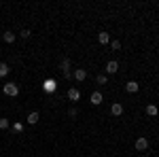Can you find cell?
Segmentation results:
<instances>
[{
    "mask_svg": "<svg viewBox=\"0 0 159 157\" xmlns=\"http://www.w3.org/2000/svg\"><path fill=\"white\" fill-rule=\"evenodd\" d=\"M9 127H11V123H9V119L0 117V130H9Z\"/></svg>",
    "mask_w": 159,
    "mask_h": 157,
    "instance_id": "obj_16",
    "label": "cell"
},
{
    "mask_svg": "<svg viewBox=\"0 0 159 157\" xmlns=\"http://www.w3.org/2000/svg\"><path fill=\"white\" fill-rule=\"evenodd\" d=\"M68 98H70L72 102H76V100L81 98V91H79L76 87H72V89H68Z\"/></svg>",
    "mask_w": 159,
    "mask_h": 157,
    "instance_id": "obj_11",
    "label": "cell"
},
{
    "mask_svg": "<svg viewBox=\"0 0 159 157\" xmlns=\"http://www.w3.org/2000/svg\"><path fill=\"white\" fill-rule=\"evenodd\" d=\"M138 89H140V85L136 83V81H127V83H125V91H127V94H136Z\"/></svg>",
    "mask_w": 159,
    "mask_h": 157,
    "instance_id": "obj_7",
    "label": "cell"
},
{
    "mask_svg": "<svg viewBox=\"0 0 159 157\" xmlns=\"http://www.w3.org/2000/svg\"><path fill=\"white\" fill-rule=\"evenodd\" d=\"M147 115H148V117H157V115H159V109L155 106V104H148V106H147Z\"/></svg>",
    "mask_w": 159,
    "mask_h": 157,
    "instance_id": "obj_12",
    "label": "cell"
},
{
    "mask_svg": "<svg viewBox=\"0 0 159 157\" xmlns=\"http://www.w3.org/2000/svg\"><path fill=\"white\" fill-rule=\"evenodd\" d=\"M60 68H61V72H64V76L70 79V60H61Z\"/></svg>",
    "mask_w": 159,
    "mask_h": 157,
    "instance_id": "obj_5",
    "label": "cell"
},
{
    "mask_svg": "<svg viewBox=\"0 0 159 157\" xmlns=\"http://www.w3.org/2000/svg\"><path fill=\"white\" fill-rule=\"evenodd\" d=\"M98 43H100V45H108V43H110L108 32H100V34H98Z\"/></svg>",
    "mask_w": 159,
    "mask_h": 157,
    "instance_id": "obj_10",
    "label": "cell"
},
{
    "mask_svg": "<svg viewBox=\"0 0 159 157\" xmlns=\"http://www.w3.org/2000/svg\"><path fill=\"white\" fill-rule=\"evenodd\" d=\"M148 149V140L144 136H140V138H136V151H147Z\"/></svg>",
    "mask_w": 159,
    "mask_h": 157,
    "instance_id": "obj_3",
    "label": "cell"
},
{
    "mask_svg": "<svg viewBox=\"0 0 159 157\" xmlns=\"http://www.w3.org/2000/svg\"><path fill=\"white\" fill-rule=\"evenodd\" d=\"M110 113H112L115 117H121V115H123V104H121V102H115V104L110 106Z\"/></svg>",
    "mask_w": 159,
    "mask_h": 157,
    "instance_id": "obj_6",
    "label": "cell"
},
{
    "mask_svg": "<svg viewBox=\"0 0 159 157\" xmlns=\"http://www.w3.org/2000/svg\"><path fill=\"white\" fill-rule=\"evenodd\" d=\"M68 117H72V119H74V117H76V109H70V110H68Z\"/></svg>",
    "mask_w": 159,
    "mask_h": 157,
    "instance_id": "obj_21",
    "label": "cell"
},
{
    "mask_svg": "<svg viewBox=\"0 0 159 157\" xmlns=\"http://www.w3.org/2000/svg\"><path fill=\"white\" fill-rule=\"evenodd\" d=\"M117 70H119V62L110 60L108 64H106V72H108V74H115V72H117Z\"/></svg>",
    "mask_w": 159,
    "mask_h": 157,
    "instance_id": "obj_8",
    "label": "cell"
},
{
    "mask_svg": "<svg viewBox=\"0 0 159 157\" xmlns=\"http://www.w3.org/2000/svg\"><path fill=\"white\" fill-rule=\"evenodd\" d=\"M89 100H91V104H93V106H100V104L104 102V98H102V91H93Z\"/></svg>",
    "mask_w": 159,
    "mask_h": 157,
    "instance_id": "obj_4",
    "label": "cell"
},
{
    "mask_svg": "<svg viewBox=\"0 0 159 157\" xmlns=\"http://www.w3.org/2000/svg\"><path fill=\"white\" fill-rule=\"evenodd\" d=\"M30 34H32L30 30H21V32H19V36H21V38H30Z\"/></svg>",
    "mask_w": 159,
    "mask_h": 157,
    "instance_id": "obj_20",
    "label": "cell"
},
{
    "mask_svg": "<svg viewBox=\"0 0 159 157\" xmlns=\"http://www.w3.org/2000/svg\"><path fill=\"white\" fill-rule=\"evenodd\" d=\"M43 89H45L47 94H53V91L57 89V83H55V79H47V81L43 83Z\"/></svg>",
    "mask_w": 159,
    "mask_h": 157,
    "instance_id": "obj_2",
    "label": "cell"
},
{
    "mask_svg": "<svg viewBox=\"0 0 159 157\" xmlns=\"http://www.w3.org/2000/svg\"><path fill=\"white\" fill-rule=\"evenodd\" d=\"M38 119H40V115H38L36 110H32V113L28 115V123H32V125H34V123H38Z\"/></svg>",
    "mask_w": 159,
    "mask_h": 157,
    "instance_id": "obj_13",
    "label": "cell"
},
{
    "mask_svg": "<svg viewBox=\"0 0 159 157\" xmlns=\"http://www.w3.org/2000/svg\"><path fill=\"white\" fill-rule=\"evenodd\" d=\"M96 81H98V85H106V83H108V76H106V74H98Z\"/></svg>",
    "mask_w": 159,
    "mask_h": 157,
    "instance_id": "obj_18",
    "label": "cell"
},
{
    "mask_svg": "<svg viewBox=\"0 0 159 157\" xmlns=\"http://www.w3.org/2000/svg\"><path fill=\"white\" fill-rule=\"evenodd\" d=\"M2 38H4V43H15V34H13V32H4V34H2Z\"/></svg>",
    "mask_w": 159,
    "mask_h": 157,
    "instance_id": "obj_15",
    "label": "cell"
},
{
    "mask_svg": "<svg viewBox=\"0 0 159 157\" xmlns=\"http://www.w3.org/2000/svg\"><path fill=\"white\" fill-rule=\"evenodd\" d=\"M11 127H13V132H15V134H21V132H24V123H19V121H15Z\"/></svg>",
    "mask_w": 159,
    "mask_h": 157,
    "instance_id": "obj_14",
    "label": "cell"
},
{
    "mask_svg": "<svg viewBox=\"0 0 159 157\" xmlns=\"http://www.w3.org/2000/svg\"><path fill=\"white\" fill-rule=\"evenodd\" d=\"M110 49L119 51V49H121V43H119V40H110Z\"/></svg>",
    "mask_w": 159,
    "mask_h": 157,
    "instance_id": "obj_19",
    "label": "cell"
},
{
    "mask_svg": "<svg viewBox=\"0 0 159 157\" xmlns=\"http://www.w3.org/2000/svg\"><path fill=\"white\" fill-rule=\"evenodd\" d=\"M74 79H76V81H85L87 79V70L85 68H76V70H74Z\"/></svg>",
    "mask_w": 159,
    "mask_h": 157,
    "instance_id": "obj_9",
    "label": "cell"
},
{
    "mask_svg": "<svg viewBox=\"0 0 159 157\" xmlns=\"http://www.w3.org/2000/svg\"><path fill=\"white\" fill-rule=\"evenodd\" d=\"M2 91H4V96L15 98L17 94H19V85H17V83H7L4 87H2Z\"/></svg>",
    "mask_w": 159,
    "mask_h": 157,
    "instance_id": "obj_1",
    "label": "cell"
},
{
    "mask_svg": "<svg viewBox=\"0 0 159 157\" xmlns=\"http://www.w3.org/2000/svg\"><path fill=\"white\" fill-rule=\"evenodd\" d=\"M7 74H9V66L4 62H0V76H7Z\"/></svg>",
    "mask_w": 159,
    "mask_h": 157,
    "instance_id": "obj_17",
    "label": "cell"
}]
</instances>
